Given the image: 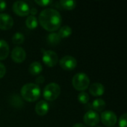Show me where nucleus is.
<instances>
[{
  "label": "nucleus",
  "instance_id": "obj_1",
  "mask_svg": "<svg viewBox=\"0 0 127 127\" xmlns=\"http://www.w3.org/2000/svg\"><path fill=\"white\" fill-rule=\"evenodd\" d=\"M39 22L46 31L54 32L60 28L62 16L58 10L54 8H45L39 15Z\"/></svg>",
  "mask_w": 127,
  "mask_h": 127
},
{
  "label": "nucleus",
  "instance_id": "obj_2",
  "mask_svg": "<svg viewBox=\"0 0 127 127\" xmlns=\"http://www.w3.org/2000/svg\"><path fill=\"white\" fill-rule=\"evenodd\" d=\"M40 95V87L36 83H26L21 89V95L23 99L28 102H33L37 100L39 98Z\"/></svg>",
  "mask_w": 127,
  "mask_h": 127
},
{
  "label": "nucleus",
  "instance_id": "obj_3",
  "mask_svg": "<svg viewBox=\"0 0 127 127\" xmlns=\"http://www.w3.org/2000/svg\"><path fill=\"white\" fill-rule=\"evenodd\" d=\"M89 83L90 80L89 76L83 72L76 74L72 78V85L77 91L84 92L89 86Z\"/></svg>",
  "mask_w": 127,
  "mask_h": 127
},
{
  "label": "nucleus",
  "instance_id": "obj_4",
  "mask_svg": "<svg viewBox=\"0 0 127 127\" xmlns=\"http://www.w3.org/2000/svg\"><path fill=\"white\" fill-rule=\"evenodd\" d=\"M60 86L56 83H50L45 86L43 90V97L46 100L53 101L60 95Z\"/></svg>",
  "mask_w": 127,
  "mask_h": 127
},
{
  "label": "nucleus",
  "instance_id": "obj_5",
  "mask_svg": "<svg viewBox=\"0 0 127 127\" xmlns=\"http://www.w3.org/2000/svg\"><path fill=\"white\" fill-rule=\"evenodd\" d=\"M42 51V61L48 67H53L56 65L58 62V55L57 54L51 50H45Z\"/></svg>",
  "mask_w": 127,
  "mask_h": 127
},
{
  "label": "nucleus",
  "instance_id": "obj_6",
  "mask_svg": "<svg viewBox=\"0 0 127 127\" xmlns=\"http://www.w3.org/2000/svg\"><path fill=\"white\" fill-rule=\"evenodd\" d=\"M12 7L13 10L19 16H25L30 13L29 4L25 1H16Z\"/></svg>",
  "mask_w": 127,
  "mask_h": 127
},
{
  "label": "nucleus",
  "instance_id": "obj_7",
  "mask_svg": "<svg viewBox=\"0 0 127 127\" xmlns=\"http://www.w3.org/2000/svg\"><path fill=\"white\" fill-rule=\"evenodd\" d=\"M77 64V60L70 55H65L60 60V65L62 68L71 71L76 68Z\"/></svg>",
  "mask_w": 127,
  "mask_h": 127
},
{
  "label": "nucleus",
  "instance_id": "obj_8",
  "mask_svg": "<svg viewBox=\"0 0 127 127\" xmlns=\"http://www.w3.org/2000/svg\"><path fill=\"white\" fill-rule=\"evenodd\" d=\"M83 121L89 127H95L100 122V116L97 112L89 110L84 115Z\"/></svg>",
  "mask_w": 127,
  "mask_h": 127
},
{
  "label": "nucleus",
  "instance_id": "obj_9",
  "mask_svg": "<svg viewBox=\"0 0 127 127\" xmlns=\"http://www.w3.org/2000/svg\"><path fill=\"white\" fill-rule=\"evenodd\" d=\"M100 119L102 123L106 127H114L117 122V116L112 111H104L102 112Z\"/></svg>",
  "mask_w": 127,
  "mask_h": 127
},
{
  "label": "nucleus",
  "instance_id": "obj_10",
  "mask_svg": "<svg viewBox=\"0 0 127 127\" xmlns=\"http://www.w3.org/2000/svg\"><path fill=\"white\" fill-rule=\"evenodd\" d=\"M13 19L6 13H0V29L8 30L13 25Z\"/></svg>",
  "mask_w": 127,
  "mask_h": 127
},
{
  "label": "nucleus",
  "instance_id": "obj_11",
  "mask_svg": "<svg viewBox=\"0 0 127 127\" xmlns=\"http://www.w3.org/2000/svg\"><path fill=\"white\" fill-rule=\"evenodd\" d=\"M11 58L16 63H22L26 58V52L22 47L16 46L11 51Z\"/></svg>",
  "mask_w": 127,
  "mask_h": 127
},
{
  "label": "nucleus",
  "instance_id": "obj_12",
  "mask_svg": "<svg viewBox=\"0 0 127 127\" xmlns=\"http://www.w3.org/2000/svg\"><path fill=\"white\" fill-rule=\"evenodd\" d=\"M89 92L93 96H101L105 92V87L100 83H94L89 86Z\"/></svg>",
  "mask_w": 127,
  "mask_h": 127
},
{
  "label": "nucleus",
  "instance_id": "obj_13",
  "mask_svg": "<svg viewBox=\"0 0 127 127\" xmlns=\"http://www.w3.org/2000/svg\"><path fill=\"white\" fill-rule=\"evenodd\" d=\"M49 110V106L48 103L46 101L40 100L39 101L35 106V111L37 115L43 116L45 115Z\"/></svg>",
  "mask_w": 127,
  "mask_h": 127
},
{
  "label": "nucleus",
  "instance_id": "obj_14",
  "mask_svg": "<svg viewBox=\"0 0 127 127\" xmlns=\"http://www.w3.org/2000/svg\"><path fill=\"white\" fill-rule=\"evenodd\" d=\"M9 51L8 43L4 39H0V60H5L8 57Z\"/></svg>",
  "mask_w": 127,
  "mask_h": 127
},
{
  "label": "nucleus",
  "instance_id": "obj_15",
  "mask_svg": "<svg viewBox=\"0 0 127 127\" xmlns=\"http://www.w3.org/2000/svg\"><path fill=\"white\" fill-rule=\"evenodd\" d=\"M28 70H29V72L31 74L37 75V74H40L41 71H42V64L39 62L34 61V62L31 63L30 64Z\"/></svg>",
  "mask_w": 127,
  "mask_h": 127
},
{
  "label": "nucleus",
  "instance_id": "obj_16",
  "mask_svg": "<svg viewBox=\"0 0 127 127\" xmlns=\"http://www.w3.org/2000/svg\"><path fill=\"white\" fill-rule=\"evenodd\" d=\"M60 40L61 38L57 32H51L47 36V42L51 45H56L59 44Z\"/></svg>",
  "mask_w": 127,
  "mask_h": 127
},
{
  "label": "nucleus",
  "instance_id": "obj_17",
  "mask_svg": "<svg viewBox=\"0 0 127 127\" xmlns=\"http://www.w3.org/2000/svg\"><path fill=\"white\" fill-rule=\"evenodd\" d=\"M10 103L13 106L16 108H22L24 105L22 99L16 94L12 95L10 97Z\"/></svg>",
  "mask_w": 127,
  "mask_h": 127
},
{
  "label": "nucleus",
  "instance_id": "obj_18",
  "mask_svg": "<svg viewBox=\"0 0 127 127\" xmlns=\"http://www.w3.org/2000/svg\"><path fill=\"white\" fill-rule=\"evenodd\" d=\"M92 108L97 112H102L106 107V102L101 98L95 99L92 102Z\"/></svg>",
  "mask_w": 127,
  "mask_h": 127
},
{
  "label": "nucleus",
  "instance_id": "obj_19",
  "mask_svg": "<svg viewBox=\"0 0 127 127\" xmlns=\"http://www.w3.org/2000/svg\"><path fill=\"white\" fill-rule=\"evenodd\" d=\"M60 38H66L68 37L72 33V29L68 25H64L59 28V31L57 33Z\"/></svg>",
  "mask_w": 127,
  "mask_h": 127
},
{
  "label": "nucleus",
  "instance_id": "obj_20",
  "mask_svg": "<svg viewBox=\"0 0 127 127\" xmlns=\"http://www.w3.org/2000/svg\"><path fill=\"white\" fill-rule=\"evenodd\" d=\"M61 7L65 10H72L76 7L77 2L74 0H61L58 2Z\"/></svg>",
  "mask_w": 127,
  "mask_h": 127
},
{
  "label": "nucleus",
  "instance_id": "obj_21",
  "mask_svg": "<svg viewBox=\"0 0 127 127\" xmlns=\"http://www.w3.org/2000/svg\"><path fill=\"white\" fill-rule=\"evenodd\" d=\"M25 24L27 27L30 29H33L37 27L38 25V20L37 18L35 16H28L25 20Z\"/></svg>",
  "mask_w": 127,
  "mask_h": 127
},
{
  "label": "nucleus",
  "instance_id": "obj_22",
  "mask_svg": "<svg viewBox=\"0 0 127 127\" xmlns=\"http://www.w3.org/2000/svg\"><path fill=\"white\" fill-rule=\"evenodd\" d=\"M12 41L14 44H16V45L22 44L25 41V36L23 33L20 32H16L13 34L12 37Z\"/></svg>",
  "mask_w": 127,
  "mask_h": 127
},
{
  "label": "nucleus",
  "instance_id": "obj_23",
  "mask_svg": "<svg viewBox=\"0 0 127 127\" xmlns=\"http://www.w3.org/2000/svg\"><path fill=\"white\" fill-rule=\"evenodd\" d=\"M77 100H79V102H80L81 103L86 104L89 102V95L87 92H80L78 96H77Z\"/></svg>",
  "mask_w": 127,
  "mask_h": 127
},
{
  "label": "nucleus",
  "instance_id": "obj_24",
  "mask_svg": "<svg viewBox=\"0 0 127 127\" xmlns=\"http://www.w3.org/2000/svg\"><path fill=\"white\" fill-rule=\"evenodd\" d=\"M127 113L123 114L119 119V127H127Z\"/></svg>",
  "mask_w": 127,
  "mask_h": 127
},
{
  "label": "nucleus",
  "instance_id": "obj_25",
  "mask_svg": "<svg viewBox=\"0 0 127 127\" xmlns=\"http://www.w3.org/2000/svg\"><path fill=\"white\" fill-rule=\"evenodd\" d=\"M35 2L40 6H47L52 3L51 0H35Z\"/></svg>",
  "mask_w": 127,
  "mask_h": 127
},
{
  "label": "nucleus",
  "instance_id": "obj_26",
  "mask_svg": "<svg viewBox=\"0 0 127 127\" xmlns=\"http://www.w3.org/2000/svg\"><path fill=\"white\" fill-rule=\"evenodd\" d=\"M6 73V67L5 65L0 62V78H2Z\"/></svg>",
  "mask_w": 127,
  "mask_h": 127
},
{
  "label": "nucleus",
  "instance_id": "obj_27",
  "mask_svg": "<svg viewBox=\"0 0 127 127\" xmlns=\"http://www.w3.org/2000/svg\"><path fill=\"white\" fill-rule=\"evenodd\" d=\"M45 81V78L43 76H39L36 78V84H41Z\"/></svg>",
  "mask_w": 127,
  "mask_h": 127
},
{
  "label": "nucleus",
  "instance_id": "obj_28",
  "mask_svg": "<svg viewBox=\"0 0 127 127\" xmlns=\"http://www.w3.org/2000/svg\"><path fill=\"white\" fill-rule=\"evenodd\" d=\"M7 7V3L6 1H3V0H0V11L4 10Z\"/></svg>",
  "mask_w": 127,
  "mask_h": 127
},
{
  "label": "nucleus",
  "instance_id": "obj_29",
  "mask_svg": "<svg viewBox=\"0 0 127 127\" xmlns=\"http://www.w3.org/2000/svg\"><path fill=\"white\" fill-rule=\"evenodd\" d=\"M30 13H31V15H32V16H34V15L37 13V10H36V8H35V7H32L31 9H30Z\"/></svg>",
  "mask_w": 127,
  "mask_h": 127
},
{
  "label": "nucleus",
  "instance_id": "obj_30",
  "mask_svg": "<svg viewBox=\"0 0 127 127\" xmlns=\"http://www.w3.org/2000/svg\"><path fill=\"white\" fill-rule=\"evenodd\" d=\"M72 127H86L84 124H74V126Z\"/></svg>",
  "mask_w": 127,
  "mask_h": 127
},
{
  "label": "nucleus",
  "instance_id": "obj_31",
  "mask_svg": "<svg viewBox=\"0 0 127 127\" xmlns=\"http://www.w3.org/2000/svg\"><path fill=\"white\" fill-rule=\"evenodd\" d=\"M99 127V126H97V127Z\"/></svg>",
  "mask_w": 127,
  "mask_h": 127
}]
</instances>
